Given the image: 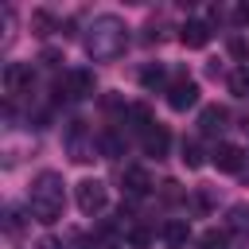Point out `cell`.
Masks as SVG:
<instances>
[{
    "mask_svg": "<svg viewBox=\"0 0 249 249\" xmlns=\"http://www.w3.org/2000/svg\"><path fill=\"white\" fill-rule=\"evenodd\" d=\"M128 47V27L121 16H93L89 35H86V51L93 58H117Z\"/></svg>",
    "mask_w": 249,
    "mask_h": 249,
    "instance_id": "cell-1",
    "label": "cell"
},
{
    "mask_svg": "<svg viewBox=\"0 0 249 249\" xmlns=\"http://www.w3.org/2000/svg\"><path fill=\"white\" fill-rule=\"evenodd\" d=\"M97 148L101 144H93V132L86 128V121H70V128H66V152H70V160L74 163H89Z\"/></svg>",
    "mask_w": 249,
    "mask_h": 249,
    "instance_id": "cell-2",
    "label": "cell"
},
{
    "mask_svg": "<svg viewBox=\"0 0 249 249\" xmlns=\"http://www.w3.org/2000/svg\"><path fill=\"white\" fill-rule=\"evenodd\" d=\"M74 198H78V210L82 214H101L105 202H109V191H105L101 179H82L78 191H74Z\"/></svg>",
    "mask_w": 249,
    "mask_h": 249,
    "instance_id": "cell-3",
    "label": "cell"
},
{
    "mask_svg": "<svg viewBox=\"0 0 249 249\" xmlns=\"http://www.w3.org/2000/svg\"><path fill=\"white\" fill-rule=\"evenodd\" d=\"M195 101H198V86H195L187 74H179V78L167 86V105H171L175 113H187Z\"/></svg>",
    "mask_w": 249,
    "mask_h": 249,
    "instance_id": "cell-4",
    "label": "cell"
},
{
    "mask_svg": "<svg viewBox=\"0 0 249 249\" xmlns=\"http://www.w3.org/2000/svg\"><path fill=\"white\" fill-rule=\"evenodd\" d=\"M31 198L62 206V175H58V171H39L35 183H31Z\"/></svg>",
    "mask_w": 249,
    "mask_h": 249,
    "instance_id": "cell-5",
    "label": "cell"
},
{
    "mask_svg": "<svg viewBox=\"0 0 249 249\" xmlns=\"http://www.w3.org/2000/svg\"><path fill=\"white\" fill-rule=\"evenodd\" d=\"M93 89H97V82H93V70H70L66 74V82H62V93L66 97H93Z\"/></svg>",
    "mask_w": 249,
    "mask_h": 249,
    "instance_id": "cell-6",
    "label": "cell"
},
{
    "mask_svg": "<svg viewBox=\"0 0 249 249\" xmlns=\"http://www.w3.org/2000/svg\"><path fill=\"white\" fill-rule=\"evenodd\" d=\"M140 144H144V152H148V156L163 160V156H167V148H171V132H167L163 124H152V128H144V132H140Z\"/></svg>",
    "mask_w": 249,
    "mask_h": 249,
    "instance_id": "cell-7",
    "label": "cell"
},
{
    "mask_svg": "<svg viewBox=\"0 0 249 249\" xmlns=\"http://www.w3.org/2000/svg\"><path fill=\"white\" fill-rule=\"evenodd\" d=\"M241 160H245V152H241L237 144H218V148H214V167L226 171V175H237V171H241Z\"/></svg>",
    "mask_w": 249,
    "mask_h": 249,
    "instance_id": "cell-8",
    "label": "cell"
},
{
    "mask_svg": "<svg viewBox=\"0 0 249 249\" xmlns=\"http://www.w3.org/2000/svg\"><path fill=\"white\" fill-rule=\"evenodd\" d=\"M179 39H183V47H191V51H202V47L210 43V27H206L202 19H187V23L179 27Z\"/></svg>",
    "mask_w": 249,
    "mask_h": 249,
    "instance_id": "cell-9",
    "label": "cell"
},
{
    "mask_svg": "<svg viewBox=\"0 0 249 249\" xmlns=\"http://www.w3.org/2000/svg\"><path fill=\"white\" fill-rule=\"evenodd\" d=\"M31 86V66L27 62H8L4 66V89L8 93H23Z\"/></svg>",
    "mask_w": 249,
    "mask_h": 249,
    "instance_id": "cell-10",
    "label": "cell"
},
{
    "mask_svg": "<svg viewBox=\"0 0 249 249\" xmlns=\"http://www.w3.org/2000/svg\"><path fill=\"white\" fill-rule=\"evenodd\" d=\"M226 121H230V113H226L222 105H206V109L198 113V132H202V136H218V132L226 128Z\"/></svg>",
    "mask_w": 249,
    "mask_h": 249,
    "instance_id": "cell-11",
    "label": "cell"
},
{
    "mask_svg": "<svg viewBox=\"0 0 249 249\" xmlns=\"http://www.w3.org/2000/svg\"><path fill=\"white\" fill-rule=\"evenodd\" d=\"M187 241H191V226H187L183 218H171V222L163 226V245H167V249H187Z\"/></svg>",
    "mask_w": 249,
    "mask_h": 249,
    "instance_id": "cell-12",
    "label": "cell"
},
{
    "mask_svg": "<svg viewBox=\"0 0 249 249\" xmlns=\"http://www.w3.org/2000/svg\"><path fill=\"white\" fill-rule=\"evenodd\" d=\"M124 191H128L132 198L148 195V191H152V175H148L144 167H124Z\"/></svg>",
    "mask_w": 249,
    "mask_h": 249,
    "instance_id": "cell-13",
    "label": "cell"
},
{
    "mask_svg": "<svg viewBox=\"0 0 249 249\" xmlns=\"http://www.w3.org/2000/svg\"><path fill=\"white\" fill-rule=\"evenodd\" d=\"M226 230L237 237H249V206H230L226 214Z\"/></svg>",
    "mask_w": 249,
    "mask_h": 249,
    "instance_id": "cell-14",
    "label": "cell"
},
{
    "mask_svg": "<svg viewBox=\"0 0 249 249\" xmlns=\"http://www.w3.org/2000/svg\"><path fill=\"white\" fill-rule=\"evenodd\" d=\"M31 218L35 222H43V226H51V222H58L62 218V206H54V202H39V198H31Z\"/></svg>",
    "mask_w": 249,
    "mask_h": 249,
    "instance_id": "cell-15",
    "label": "cell"
},
{
    "mask_svg": "<svg viewBox=\"0 0 249 249\" xmlns=\"http://www.w3.org/2000/svg\"><path fill=\"white\" fill-rule=\"evenodd\" d=\"M93 249H121V233H117L109 222H101L97 233H93Z\"/></svg>",
    "mask_w": 249,
    "mask_h": 249,
    "instance_id": "cell-16",
    "label": "cell"
},
{
    "mask_svg": "<svg viewBox=\"0 0 249 249\" xmlns=\"http://www.w3.org/2000/svg\"><path fill=\"white\" fill-rule=\"evenodd\" d=\"M183 163H187V167H202V163H206L198 140H183Z\"/></svg>",
    "mask_w": 249,
    "mask_h": 249,
    "instance_id": "cell-17",
    "label": "cell"
},
{
    "mask_svg": "<svg viewBox=\"0 0 249 249\" xmlns=\"http://www.w3.org/2000/svg\"><path fill=\"white\" fill-rule=\"evenodd\" d=\"M121 152H124V140H121L117 128H109V132L101 136V156H121Z\"/></svg>",
    "mask_w": 249,
    "mask_h": 249,
    "instance_id": "cell-18",
    "label": "cell"
},
{
    "mask_svg": "<svg viewBox=\"0 0 249 249\" xmlns=\"http://www.w3.org/2000/svg\"><path fill=\"white\" fill-rule=\"evenodd\" d=\"M230 93H233V97H249V70H245V66L230 74Z\"/></svg>",
    "mask_w": 249,
    "mask_h": 249,
    "instance_id": "cell-19",
    "label": "cell"
},
{
    "mask_svg": "<svg viewBox=\"0 0 249 249\" xmlns=\"http://www.w3.org/2000/svg\"><path fill=\"white\" fill-rule=\"evenodd\" d=\"M198 249H230V237L218 233V230H206V233L198 237Z\"/></svg>",
    "mask_w": 249,
    "mask_h": 249,
    "instance_id": "cell-20",
    "label": "cell"
},
{
    "mask_svg": "<svg viewBox=\"0 0 249 249\" xmlns=\"http://www.w3.org/2000/svg\"><path fill=\"white\" fill-rule=\"evenodd\" d=\"M140 86H148V89L163 86V70H160V66H144V70H140Z\"/></svg>",
    "mask_w": 249,
    "mask_h": 249,
    "instance_id": "cell-21",
    "label": "cell"
},
{
    "mask_svg": "<svg viewBox=\"0 0 249 249\" xmlns=\"http://www.w3.org/2000/svg\"><path fill=\"white\" fill-rule=\"evenodd\" d=\"M128 245H136V249H148V245H152V230H144V226H132V230H128Z\"/></svg>",
    "mask_w": 249,
    "mask_h": 249,
    "instance_id": "cell-22",
    "label": "cell"
},
{
    "mask_svg": "<svg viewBox=\"0 0 249 249\" xmlns=\"http://www.w3.org/2000/svg\"><path fill=\"white\" fill-rule=\"evenodd\" d=\"M31 27H35V35H47V31L54 27V19H51L47 12H31Z\"/></svg>",
    "mask_w": 249,
    "mask_h": 249,
    "instance_id": "cell-23",
    "label": "cell"
},
{
    "mask_svg": "<svg viewBox=\"0 0 249 249\" xmlns=\"http://www.w3.org/2000/svg\"><path fill=\"white\" fill-rule=\"evenodd\" d=\"M230 54H233L237 62H249V43H245L241 35H233V39H230Z\"/></svg>",
    "mask_w": 249,
    "mask_h": 249,
    "instance_id": "cell-24",
    "label": "cell"
},
{
    "mask_svg": "<svg viewBox=\"0 0 249 249\" xmlns=\"http://www.w3.org/2000/svg\"><path fill=\"white\" fill-rule=\"evenodd\" d=\"M19 226H23V222H19V210H4V230H8L12 237L19 233Z\"/></svg>",
    "mask_w": 249,
    "mask_h": 249,
    "instance_id": "cell-25",
    "label": "cell"
},
{
    "mask_svg": "<svg viewBox=\"0 0 249 249\" xmlns=\"http://www.w3.org/2000/svg\"><path fill=\"white\" fill-rule=\"evenodd\" d=\"M163 198H171V202H175V198H183L179 183H171V179H167V183H163Z\"/></svg>",
    "mask_w": 249,
    "mask_h": 249,
    "instance_id": "cell-26",
    "label": "cell"
},
{
    "mask_svg": "<svg viewBox=\"0 0 249 249\" xmlns=\"http://www.w3.org/2000/svg\"><path fill=\"white\" fill-rule=\"evenodd\" d=\"M35 249H58V241H51V237H43V241H39Z\"/></svg>",
    "mask_w": 249,
    "mask_h": 249,
    "instance_id": "cell-27",
    "label": "cell"
}]
</instances>
